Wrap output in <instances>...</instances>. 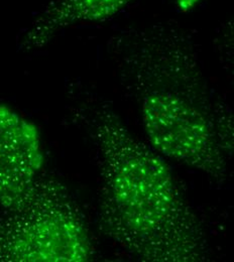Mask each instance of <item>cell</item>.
<instances>
[{"instance_id": "obj_5", "label": "cell", "mask_w": 234, "mask_h": 262, "mask_svg": "<svg viewBox=\"0 0 234 262\" xmlns=\"http://www.w3.org/2000/svg\"><path fill=\"white\" fill-rule=\"evenodd\" d=\"M133 0H57L32 24L22 49L37 50L48 45L57 33L69 27L106 20Z\"/></svg>"}, {"instance_id": "obj_2", "label": "cell", "mask_w": 234, "mask_h": 262, "mask_svg": "<svg viewBox=\"0 0 234 262\" xmlns=\"http://www.w3.org/2000/svg\"><path fill=\"white\" fill-rule=\"evenodd\" d=\"M78 115L98 158L101 232L141 261H206L203 224L158 151L92 93Z\"/></svg>"}, {"instance_id": "obj_4", "label": "cell", "mask_w": 234, "mask_h": 262, "mask_svg": "<svg viewBox=\"0 0 234 262\" xmlns=\"http://www.w3.org/2000/svg\"><path fill=\"white\" fill-rule=\"evenodd\" d=\"M44 156L34 123L0 105V210L22 196L40 174Z\"/></svg>"}, {"instance_id": "obj_1", "label": "cell", "mask_w": 234, "mask_h": 262, "mask_svg": "<svg viewBox=\"0 0 234 262\" xmlns=\"http://www.w3.org/2000/svg\"><path fill=\"white\" fill-rule=\"evenodd\" d=\"M110 46L152 147L224 183L233 148L232 115L212 97L190 35L174 24L156 23L119 32Z\"/></svg>"}, {"instance_id": "obj_3", "label": "cell", "mask_w": 234, "mask_h": 262, "mask_svg": "<svg viewBox=\"0 0 234 262\" xmlns=\"http://www.w3.org/2000/svg\"><path fill=\"white\" fill-rule=\"evenodd\" d=\"M0 216V262H84L94 247L67 187L39 174Z\"/></svg>"}]
</instances>
